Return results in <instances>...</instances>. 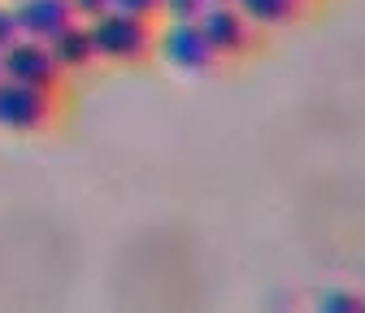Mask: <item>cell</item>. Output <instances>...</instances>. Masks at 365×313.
Segmentation results:
<instances>
[{
	"mask_svg": "<svg viewBox=\"0 0 365 313\" xmlns=\"http://www.w3.org/2000/svg\"><path fill=\"white\" fill-rule=\"evenodd\" d=\"M209 5H217V0H209Z\"/></svg>",
	"mask_w": 365,
	"mask_h": 313,
	"instance_id": "cell-14",
	"label": "cell"
},
{
	"mask_svg": "<svg viewBox=\"0 0 365 313\" xmlns=\"http://www.w3.org/2000/svg\"><path fill=\"white\" fill-rule=\"evenodd\" d=\"M317 309H322V313H361L365 309V296H352L348 287H335V292L317 296Z\"/></svg>",
	"mask_w": 365,
	"mask_h": 313,
	"instance_id": "cell-9",
	"label": "cell"
},
{
	"mask_svg": "<svg viewBox=\"0 0 365 313\" xmlns=\"http://www.w3.org/2000/svg\"><path fill=\"white\" fill-rule=\"evenodd\" d=\"M9 5H14L18 31L26 39H43V43H48L57 31H66L74 22L70 0H9Z\"/></svg>",
	"mask_w": 365,
	"mask_h": 313,
	"instance_id": "cell-6",
	"label": "cell"
},
{
	"mask_svg": "<svg viewBox=\"0 0 365 313\" xmlns=\"http://www.w3.org/2000/svg\"><path fill=\"white\" fill-rule=\"evenodd\" d=\"M18 35L22 31H18V18H14V5H9V0H0V48H9Z\"/></svg>",
	"mask_w": 365,
	"mask_h": 313,
	"instance_id": "cell-12",
	"label": "cell"
},
{
	"mask_svg": "<svg viewBox=\"0 0 365 313\" xmlns=\"http://www.w3.org/2000/svg\"><path fill=\"white\" fill-rule=\"evenodd\" d=\"M0 78L48 87V92H61V87H66V70L57 66L53 48L43 39H26V35H18L9 48H0Z\"/></svg>",
	"mask_w": 365,
	"mask_h": 313,
	"instance_id": "cell-4",
	"label": "cell"
},
{
	"mask_svg": "<svg viewBox=\"0 0 365 313\" xmlns=\"http://www.w3.org/2000/svg\"><path fill=\"white\" fill-rule=\"evenodd\" d=\"M109 9H118V14H135V18H148V22H157V18H161V0H109Z\"/></svg>",
	"mask_w": 365,
	"mask_h": 313,
	"instance_id": "cell-11",
	"label": "cell"
},
{
	"mask_svg": "<svg viewBox=\"0 0 365 313\" xmlns=\"http://www.w3.org/2000/svg\"><path fill=\"white\" fill-rule=\"evenodd\" d=\"M157 53L165 66H174L178 74H213L222 66V57L213 53V43L205 39L200 22H165L157 31Z\"/></svg>",
	"mask_w": 365,
	"mask_h": 313,
	"instance_id": "cell-3",
	"label": "cell"
},
{
	"mask_svg": "<svg viewBox=\"0 0 365 313\" xmlns=\"http://www.w3.org/2000/svg\"><path fill=\"white\" fill-rule=\"evenodd\" d=\"M235 5L252 18L257 31H283V26L304 18L309 0H235Z\"/></svg>",
	"mask_w": 365,
	"mask_h": 313,
	"instance_id": "cell-8",
	"label": "cell"
},
{
	"mask_svg": "<svg viewBox=\"0 0 365 313\" xmlns=\"http://www.w3.org/2000/svg\"><path fill=\"white\" fill-rule=\"evenodd\" d=\"M48 48H53V57H57V66H61L66 74H83V70H91V66H101L96 43H91V26H87L83 18H74L66 31H57V35L48 39Z\"/></svg>",
	"mask_w": 365,
	"mask_h": 313,
	"instance_id": "cell-7",
	"label": "cell"
},
{
	"mask_svg": "<svg viewBox=\"0 0 365 313\" xmlns=\"http://www.w3.org/2000/svg\"><path fill=\"white\" fill-rule=\"evenodd\" d=\"M200 31H205V39L213 43V53H217L222 61L248 57V53L257 48V35H261V31L252 26V18L235 5V0H217V5H205Z\"/></svg>",
	"mask_w": 365,
	"mask_h": 313,
	"instance_id": "cell-5",
	"label": "cell"
},
{
	"mask_svg": "<svg viewBox=\"0 0 365 313\" xmlns=\"http://www.w3.org/2000/svg\"><path fill=\"white\" fill-rule=\"evenodd\" d=\"M70 9H74V18L91 22V18H101V14L109 9V0H70Z\"/></svg>",
	"mask_w": 365,
	"mask_h": 313,
	"instance_id": "cell-13",
	"label": "cell"
},
{
	"mask_svg": "<svg viewBox=\"0 0 365 313\" xmlns=\"http://www.w3.org/2000/svg\"><path fill=\"white\" fill-rule=\"evenodd\" d=\"M91 43H96V57L105 66H144L157 53V22L135 18V14H118L105 9L101 18H91Z\"/></svg>",
	"mask_w": 365,
	"mask_h": 313,
	"instance_id": "cell-1",
	"label": "cell"
},
{
	"mask_svg": "<svg viewBox=\"0 0 365 313\" xmlns=\"http://www.w3.org/2000/svg\"><path fill=\"white\" fill-rule=\"evenodd\" d=\"M209 0H161V18L165 22H200Z\"/></svg>",
	"mask_w": 365,
	"mask_h": 313,
	"instance_id": "cell-10",
	"label": "cell"
},
{
	"mask_svg": "<svg viewBox=\"0 0 365 313\" xmlns=\"http://www.w3.org/2000/svg\"><path fill=\"white\" fill-rule=\"evenodd\" d=\"M61 118V101L48 87H31L18 78H0V130L9 135H43Z\"/></svg>",
	"mask_w": 365,
	"mask_h": 313,
	"instance_id": "cell-2",
	"label": "cell"
}]
</instances>
